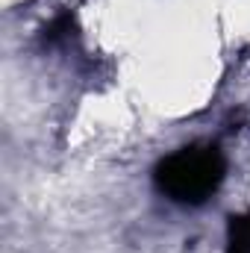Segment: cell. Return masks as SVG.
Returning <instances> with one entry per match:
<instances>
[{"instance_id":"1","label":"cell","mask_w":250,"mask_h":253,"mask_svg":"<svg viewBox=\"0 0 250 253\" xmlns=\"http://www.w3.org/2000/svg\"><path fill=\"white\" fill-rule=\"evenodd\" d=\"M224 156L215 144H194L171 153L156 168V186L177 203H203L224 180Z\"/></svg>"},{"instance_id":"2","label":"cell","mask_w":250,"mask_h":253,"mask_svg":"<svg viewBox=\"0 0 250 253\" xmlns=\"http://www.w3.org/2000/svg\"><path fill=\"white\" fill-rule=\"evenodd\" d=\"M74 33H77V21H74V15H71V12H62V15H56V18L44 27V42H47V44L68 42Z\"/></svg>"}]
</instances>
